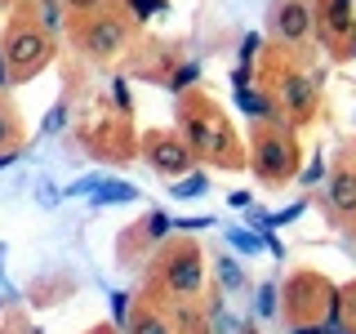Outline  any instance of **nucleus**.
Masks as SVG:
<instances>
[{
	"label": "nucleus",
	"mask_w": 356,
	"mask_h": 334,
	"mask_svg": "<svg viewBox=\"0 0 356 334\" xmlns=\"http://www.w3.org/2000/svg\"><path fill=\"white\" fill-rule=\"evenodd\" d=\"M94 187H98V174H85V178H76V183L67 187V196H94Z\"/></svg>",
	"instance_id": "412c9836"
},
{
	"label": "nucleus",
	"mask_w": 356,
	"mask_h": 334,
	"mask_svg": "<svg viewBox=\"0 0 356 334\" xmlns=\"http://www.w3.org/2000/svg\"><path fill=\"white\" fill-rule=\"evenodd\" d=\"M67 5H72V9H81V14H89V9H98L103 0H67Z\"/></svg>",
	"instance_id": "c756f323"
},
{
	"label": "nucleus",
	"mask_w": 356,
	"mask_h": 334,
	"mask_svg": "<svg viewBox=\"0 0 356 334\" xmlns=\"http://www.w3.org/2000/svg\"><path fill=\"white\" fill-rule=\"evenodd\" d=\"M312 31V9L303 5V0H289V5L276 9V36L289 40V45H298Z\"/></svg>",
	"instance_id": "423d86ee"
},
{
	"label": "nucleus",
	"mask_w": 356,
	"mask_h": 334,
	"mask_svg": "<svg viewBox=\"0 0 356 334\" xmlns=\"http://www.w3.org/2000/svg\"><path fill=\"white\" fill-rule=\"evenodd\" d=\"M63 116H67V107H54V111H49V116H44V125H40V129H44V134H54V129H63Z\"/></svg>",
	"instance_id": "b1692460"
},
{
	"label": "nucleus",
	"mask_w": 356,
	"mask_h": 334,
	"mask_svg": "<svg viewBox=\"0 0 356 334\" xmlns=\"http://www.w3.org/2000/svg\"><path fill=\"white\" fill-rule=\"evenodd\" d=\"M134 334H174V330H170V321H165V317H156V312H143V317L134 321Z\"/></svg>",
	"instance_id": "2eb2a0df"
},
{
	"label": "nucleus",
	"mask_w": 356,
	"mask_h": 334,
	"mask_svg": "<svg viewBox=\"0 0 356 334\" xmlns=\"http://www.w3.org/2000/svg\"><path fill=\"white\" fill-rule=\"evenodd\" d=\"M236 103H241V111H250V116H259V120L272 116V107H267V98L259 94V89H245V85H236Z\"/></svg>",
	"instance_id": "f8f14e48"
},
{
	"label": "nucleus",
	"mask_w": 356,
	"mask_h": 334,
	"mask_svg": "<svg viewBox=\"0 0 356 334\" xmlns=\"http://www.w3.org/2000/svg\"><path fill=\"white\" fill-rule=\"evenodd\" d=\"M339 303H343V312H348V317L356 321V285H348V289H343V299H339Z\"/></svg>",
	"instance_id": "a878e982"
},
{
	"label": "nucleus",
	"mask_w": 356,
	"mask_h": 334,
	"mask_svg": "<svg viewBox=\"0 0 356 334\" xmlns=\"http://www.w3.org/2000/svg\"><path fill=\"white\" fill-rule=\"evenodd\" d=\"M174 228H178V232H200V228H218V223H214V218H178Z\"/></svg>",
	"instance_id": "5701e85b"
},
{
	"label": "nucleus",
	"mask_w": 356,
	"mask_h": 334,
	"mask_svg": "<svg viewBox=\"0 0 356 334\" xmlns=\"http://www.w3.org/2000/svg\"><path fill=\"white\" fill-rule=\"evenodd\" d=\"M40 22H44V31L63 27V5H58V0H44V5H40Z\"/></svg>",
	"instance_id": "f3484780"
},
{
	"label": "nucleus",
	"mask_w": 356,
	"mask_h": 334,
	"mask_svg": "<svg viewBox=\"0 0 356 334\" xmlns=\"http://www.w3.org/2000/svg\"><path fill=\"white\" fill-rule=\"evenodd\" d=\"M218 281L227 285V289H241V285H245L241 263H236V259H218Z\"/></svg>",
	"instance_id": "dca6fc26"
},
{
	"label": "nucleus",
	"mask_w": 356,
	"mask_h": 334,
	"mask_svg": "<svg viewBox=\"0 0 356 334\" xmlns=\"http://www.w3.org/2000/svg\"><path fill=\"white\" fill-rule=\"evenodd\" d=\"M170 232H174V223L165 218V214H152V218H147V237H152V241H165Z\"/></svg>",
	"instance_id": "6ab92c4d"
},
{
	"label": "nucleus",
	"mask_w": 356,
	"mask_h": 334,
	"mask_svg": "<svg viewBox=\"0 0 356 334\" xmlns=\"http://www.w3.org/2000/svg\"><path fill=\"white\" fill-rule=\"evenodd\" d=\"M259 174L263 178H285L289 174V143L285 138H263V148H259Z\"/></svg>",
	"instance_id": "1a4fd4ad"
},
{
	"label": "nucleus",
	"mask_w": 356,
	"mask_h": 334,
	"mask_svg": "<svg viewBox=\"0 0 356 334\" xmlns=\"http://www.w3.org/2000/svg\"><path fill=\"white\" fill-rule=\"evenodd\" d=\"M227 245H232V250H241V254H250V259H254V254L263 250V237H259V232H245V228H227Z\"/></svg>",
	"instance_id": "4468645a"
},
{
	"label": "nucleus",
	"mask_w": 356,
	"mask_h": 334,
	"mask_svg": "<svg viewBox=\"0 0 356 334\" xmlns=\"http://www.w3.org/2000/svg\"><path fill=\"white\" fill-rule=\"evenodd\" d=\"M5 138H9V116L0 111V143H5Z\"/></svg>",
	"instance_id": "72a5a7b5"
},
{
	"label": "nucleus",
	"mask_w": 356,
	"mask_h": 334,
	"mask_svg": "<svg viewBox=\"0 0 356 334\" xmlns=\"http://www.w3.org/2000/svg\"><path fill=\"white\" fill-rule=\"evenodd\" d=\"M294 334H330V326H321V321L316 326H294Z\"/></svg>",
	"instance_id": "7c9ffc66"
},
{
	"label": "nucleus",
	"mask_w": 356,
	"mask_h": 334,
	"mask_svg": "<svg viewBox=\"0 0 356 334\" xmlns=\"http://www.w3.org/2000/svg\"><path fill=\"white\" fill-rule=\"evenodd\" d=\"M259 317H276V285H263L259 289V303H254Z\"/></svg>",
	"instance_id": "a211bd4d"
},
{
	"label": "nucleus",
	"mask_w": 356,
	"mask_h": 334,
	"mask_svg": "<svg viewBox=\"0 0 356 334\" xmlns=\"http://www.w3.org/2000/svg\"><path fill=\"white\" fill-rule=\"evenodd\" d=\"M325 200H330L334 214L352 218V214H356V170H339V174H334V178H330Z\"/></svg>",
	"instance_id": "0eeeda50"
},
{
	"label": "nucleus",
	"mask_w": 356,
	"mask_h": 334,
	"mask_svg": "<svg viewBox=\"0 0 356 334\" xmlns=\"http://www.w3.org/2000/svg\"><path fill=\"white\" fill-rule=\"evenodd\" d=\"M281 103L294 111V116H307L312 103H316V85L307 76H281Z\"/></svg>",
	"instance_id": "6e6552de"
},
{
	"label": "nucleus",
	"mask_w": 356,
	"mask_h": 334,
	"mask_svg": "<svg viewBox=\"0 0 356 334\" xmlns=\"http://www.w3.org/2000/svg\"><path fill=\"white\" fill-rule=\"evenodd\" d=\"M321 178H325V161H312L303 170V183H321Z\"/></svg>",
	"instance_id": "393cba45"
},
{
	"label": "nucleus",
	"mask_w": 356,
	"mask_h": 334,
	"mask_svg": "<svg viewBox=\"0 0 356 334\" xmlns=\"http://www.w3.org/2000/svg\"><path fill=\"white\" fill-rule=\"evenodd\" d=\"M343 334H356V330H343Z\"/></svg>",
	"instance_id": "c9c22d12"
},
{
	"label": "nucleus",
	"mask_w": 356,
	"mask_h": 334,
	"mask_svg": "<svg viewBox=\"0 0 356 334\" xmlns=\"http://www.w3.org/2000/svg\"><path fill=\"white\" fill-rule=\"evenodd\" d=\"M129 9H134V18H152L165 9V0H129Z\"/></svg>",
	"instance_id": "aec40b11"
},
{
	"label": "nucleus",
	"mask_w": 356,
	"mask_h": 334,
	"mask_svg": "<svg viewBox=\"0 0 356 334\" xmlns=\"http://www.w3.org/2000/svg\"><path fill=\"white\" fill-rule=\"evenodd\" d=\"M5 81H9V63H5V54H0V89H5Z\"/></svg>",
	"instance_id": "473e14b6"
},
{
	"label": "nucleus",
	"mask_w": 356,
	"mask_h": 334,
	"mask_svg": "<svg viewBox=\"0 0 356 334\" xmlns=\"http://www.w3.org/2000/svg\"><path fill=\"white\" fill-rule=\"evenodd\" d=\"M254 49H259V36H245V45H241V58L250 63V58H254Z\"/></svg>",
	"instance_id": "c85d7f7f"
},
{
	"label": "nucleus",
	"mask_w": 356,
	"mask_h": 334,
	"mask_svg": "<svg viewBox=\"0 0 356 334\" xmlns=\"http://www.w3.org/2000/svg\"><path fill=\"white\" fill-rule=\"evenodd\" d=\"M205 192H209V178L205 174H183L174 183V196L178 200H196V196H205Z\"/></svg>",
	"instance_id": "ddd939ff"
},
{
	"label": "nucleus",
	"mask_w": 356,
	"mask_h": 334,
	"mask_svg": "<svg viewBox=\"0 0 356 334\" xmlns=\"http://www.w3.org/2000/svg\"><path fill=\"white\" fill-rule=\"evenodd\" d=\"M58 200H63L58 187H40V205H58Z\"/></svg>",
	"instance_id": "cd10ccee"
},
{
	"label": "nucleus",
	"mask_w": 356,
	"mask_h": 334,
	"mask_svg": "<svg viewBox=\"0 0 356 334\" xmlns=\"http://www.w3.org/2000/svg\"><path fill=\"white\" fill-rule=\"evenodd\" d=\"M183 129H187V143H192L200 156H218V152H227V129L218 125V116L192 111V116L183 120Z\"/></svg>",
	"instance_id": "20e7f679"
},
{
	"label": "nucleus",
	"mask_w": 356,
	"mask_h": 334,
	"mask_svg": "<svg viewBox=\"0 0 356 334\" xmlns=\"http://www.w3.org/2000/svg\"><path fill=\"white\" fill-rule=\"evenodd\" d=\"M321 14H325V18H321V31H325V36H334V40H339V36L356 40L352 36V0H330Z\"/></svg>",
	"instance_id": "9d476101"
},
{
	"label": "nucleus",
	"mask_w": 356,
	"mask_h": 334,
	"mask_svg": "<svg viewBox=\"0 0 356 334\" xmlns=\"http://www.w3.org/2000/svg\"><path fill=\"white\" fill-rule=\"evenodd\" d=\"M165 289L178 299H196L200 294V285H205V263H200V254L196 250H178L165 259Z\"/></svg>",
	"instance_id": "f257e3e1"
},
{
	"label": "nucleus",
	"mask_w": 356,
	"mask_h": 334,
	"mask_svg": "<svg viewBox=\"0 0 356 334\" xmlns=\"http://www.w3.org/2000/svg\"><path fill=\"white\" fill-rule=\"evenodd\" d=\"M5 165H14V156H0V170H5Z\"/></svg>",
	"instance_id": "f704fd0d"
},
{
	"label": "nucleus",
	"mask_w": 356,
	"mask_h": 334,
	"mask_svg": "<svg viewBox=\"0 0 356 334\" xmlns=\"http://www.w3.org/2000/svg\"><path fill=\"white\" fill-rule=\"evenodd\" d=\"M44 49H49L44 31H36V27H18L14 36H9V45H5V63L14 67V72H31V67L44 58Z\"/></svg>",
	"instance_id": "7ed1b4c3"
},
{
	"label": "nucleus",
	"mask_w": 356,
	"mask_h": 334,
	"mask_svg": "<svg viewBox=\"0 0 356 334\" xmlns=\"http://www.w3.org/2000/svg\"><path fill=\"white\" fill-rule=\"evenodd\" d=\"M111 312H116V321H125V312H129V294H111Z\"/></svg>",
	"instance_id": "bb28decb"
},
{
	"label": "nucleus",
	"mask_w": 356,
	"mask_h": 334,
	"mask_svg": "<svg viewBox=\"0 0 356 334\" xmlns=\"http://www.w3.org/2000/svg\"><path fill=\"white\" fill-rule=\"evenodd\" d=\"M147 156H152V165L161 174H178V178H183L187 170H192V148L178 143V138H152L147 143Z\"/></svg>",
	"instance_id": "39448f33"
},
{
	"label": "nucleus",
	"mask_w": 356,
	"mask_h": 334,
	"mask_svg": "<svg viewBox=\"0 0 356 334\" xmlns=\"http://www.w3.org/2000/svg\"><path fill=\"white\" fill-rule=\"evenodd\" d=\"M232 205H236V209H250V192H232Z\"/></svg>",
	"instance_id": "2f4dec72"
},
{
	"label": "nucleus",
	"mask_w": 356,
	"mask_h": 334,
	"mask_svg": "<svg viewBox=\"0 0 356 334\" xmlns=\"http://www.w3.org/2000/svg\"><path fill=\"white\" fill-rule=\"evenodd\" d=\"M125 40H129V27L120 18H111V14H94L89 27H85V36H81V45L94 54V58H111V54H120Z\"/></svg>",
	"instance_id": "f03ea898"
},
{
	"label": "nucleus",
	"mask_w": 356,
	"mask_h": 334,
	"mask_svg": "<svg viewBox=\"0 0 356 334\" xmlns=\"http://www.w3.org/2000/svg\"><path fill=\"white\" fill-rule=\"evenodd\" d=\"M138 196L134 192V183H125V178H98V187H94V205H129V200Z\"/></svg>",
	"instance_id": "9b49d317"
},
{
	"label": "nucleus",
	"mask_w": 356,
	"mask_h": 334,
	"mask_svg": "<svg viewBox=\"0 0 356 334\" xmlns=\"http://www.w3.org/2000/svg\"><path fill=\"white\" fill-rule=\"evenodd\" d=\"M196 76H200V67H196V63H187L183 72H174V89H187V85L196 81Z\"/></svg>",
	"instance_id": "4be33fe9"
}]
</instances>
